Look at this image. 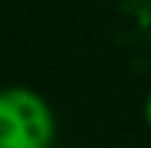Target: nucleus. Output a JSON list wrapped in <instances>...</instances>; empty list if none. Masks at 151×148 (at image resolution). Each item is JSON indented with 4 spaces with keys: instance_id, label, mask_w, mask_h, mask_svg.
Listing matches in <instances>:
<instances>
[{
    "instance_id": "1",
    "label": "nucleus",
    "mask_w": 151,
    "mask_h": 148,
    "mask_svg": "<svg viewBox=\"0 0 151 148\" xmlns=\"http://www.w3.org/2000/svg\"><path fill=\"white\" fill-rule=\"evenodd\" d=\"M55 113L32 87H0V148H52Z\"/></svg>"
},
{
    "instance_id": "2",
    "label": "nucleus",
    "mask_w": 151,
    "mask_h": 148,
    "mask_svg": "<svg viewBox=\"0 0 151 148\" xmlns=\"http://www.w3.org/2000/svg\"><path fill=\"white\" fill-rule=\"evenodd\" d=\"M142 119H145V125L151 131V93H148V99H145V105H142Z\"/></svg>"
}]
</instances>
